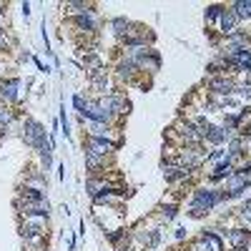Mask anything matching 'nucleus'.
<instances>
[{
	"mask_svg": "<svg viewBox=\"0 0 251 251\" xmlns=\"http://www.w3.org/2000/svg\"><path fill=\"white\" fill-rule=\"evenodd\" d=\"M251 188V178H249V174H231L226 181H224V191H226V196H228V201L231 199H239V196H244L246 191Z\"/></svg>",
	"mask_w": 251,
	"mask_h": 251,
	"instance_id": "9",
	"label": "nucleus"
},
{
	"mask_svg": "<svg viewBox=\"0 0 251 251\" xmlns=\"http://www.w3.org/2000/svg\"><path fill=\"white\" fill-rule=\"evenodd\" d=\"M219 234H221L224 244L231 246V251H246L251 246V231L249 228L236 226V228H226V231H219Z\"/></svg>",
	"mask_w": 251,
	"mask_h": 251,
	"instance_id": "6",
	"label": "nucleus"
},
{
	"mask_svg": "<svg viewBox=\"0 0 251 251\" xmlns=\"http://www.w3.org/2000/svg\"><path fill=\"white\" fill-rule=\"evenodd\" d=\"M226 158V151H224V146L221 149H211V153L206 156V163H221Z\"/></svg>",
	"mask_w": 251,
	"mask_h": 251,
	"instance_id": "28",
	"label": "nucleus"
},
{
	"mask_svg": "<svg viewBox=\"0 0 251 251\" xmlns=\"http://www.w3.org/2000/svg\"><path fill=\"white\" fill-rule=\"evenodd\" d=\"M106 239H108L118 251H123L126 246H128V241H131V234L126 231V228H121V226H118V228H111V231H106Z\"/></svg>",
	"mask_w": 251,
	"mask_h": 251,
	"instance_id": "17",
	"label": "nucleus"
},
{
	"mask_svg": "<svg viewBox=\"0 0 251 251\" xmlns=\"http://www.w3.org/2000/svg\"><path fill=\"white\" fill-rule=\"evenodd\" d=\"M178 216V206L176 203H161L158 208H156V221L161 224V226H166V224H171L174 219Z\"/></svg>",
	"mask_w": 251,
	"mask_h": 251,
	"instance_id": "16",
	"label": "nucleus"
},
{
	"mask_svg": "<svg viewBox=\"0 0 251 251\" xmlns=\"http://www.w3.org/2000/svg\"><path fill=\"white\" fill-rule=\"evenodd\" d=\"M231 138H234V133H231V131H226L224 126H214V123H211L208 133L203 136V146L208 143L211 149H221V146H224L226 141H231Z\"/></svg>",
	"mask_w": 251,
	"mask_h": 251,
	"instance_id": "14",
	"label": "nucleus"
},
{
	"mask_svg": "<svg viewBox=\"0 0 251 251\" xmlns=\"http://www.w3.org/2000/svg\"><path fill=\"white\" fill-rule=\"evenodd\" d=\"M234 88H236V80H234L231 75H216V78H208V93H211V96L228 98V96H234Z\"/></svg>",
	"mask_w": 251,
	"mask_h": 251,
	"instance_id": "13",
	"label": "nucleus"
},
{
	"mask_svg": "<svg viewBox=\"0 0 251 251\" xmlns=\"http://www.w3.org/2000/svg\"><path fill=\"white\" fill-rule=\"evenodd\" d=\"M236 30H241L239 18L234 15V10L228 8V5H224V10H221V18H219V23H216L214 33H219L221 38H228V35H234Z\"/></svg>",
	"mask_w": 251,
	"mask_h": 251,
	"instance_id": "11",
	"label": "nucleus"
},
{
	"mask_svg": "<svg viewBox=\"0 0 251 251\" xmlns=\"http://www.w3.org/2000/svg\"><path fill=\"white\" fill-rule=\"evenodd\" d=\"M83 151L96 153L100 158H111L118 149H116V143H111L106 138H91V136H86V141H83Z\"/></svg>",
	"mask_w": 251,
	"mask_h": 251,
	"instance_id": "12",
	"label": "nucleus"
},
{
	"mask_svg": "<svg viewBox=\"0 0 251 251\" xmlns=\"http://www.w3.org/2000/svg\"><path fill=\"white\" fill-rule=\"evenodd\" d=\"M60 128H63V133H71V126H68V116H66V108H63V113H60Z\"/></svg>",
	"mask_w": 251,
	"mask_h": 251,
	"instance_id": "30",
	"label": "nucleus"
},
{
	"mask_svg": "<svg viewBox=\"0 0 251 251\" xmlns=\"http://www.w3.org/2000/svg\"><path fill=\"white\" fill-rule=\"evenodd\" d=\"M174 236H176V241H183V239H186V226H178Z\"/></svg>",
	"mask_w": 251,
	"mask_h": 251,
	"instance_id": "31",
	"label": "nucleus"
},
{
	"mask_svg": "<svg viewBox=\"0 0 251 251\" xmlns=\"http://www.w3.org/2000/svg\"><path fill=\"white\" fill-rule=\"evenodd\" d=\"M224 201H228L226 191L224 188H211V186H199L194 188V196L191 201H188V216H194V219H201L206 216L208 211H214L216 206H221Z\"/></svg>",
	"mask_w": 251,
	"mask_h": 251,
	"instance_id": "1",
	"label": "nucleus"
},
{
	"mask_svg": "<svg viewBox=\"0 0 251 251\" xmlns=\"http://www.w3.org/2000/svg\"><path fill=\"white\" fill-rule=\"evenodd\" d=\"M141 71H143V73H151V75L158 73V71H161V53H158V50H151V55L141 63Z\"/></svg>",
	"mask_w": 251,
	"mask_h": 251,
	"instance_id": "22",
	"label": "nucleus"
},
{
	"mask_svg": "<svg viewBox=\"0 0 251 251\" xmlns=\"http://www.w3.org/2000/svg\"><path fill=\"white\" fill-rule=\"evenodd\" d=\"M103 106H106L118 121L123 118V116H128L131 113V100L126 98V93H121V91H116V93H111V96H103V98H98Z\"/></svg>",
	"mask_w": 251,
	"mask_h": 251,
	"instance_id": "8",
	"label": "nucleus"
},
{
	"mask_svg": "<svg viewBox=\"0 0 251 251\" xmlns=\"http://www.w3.org/2000/svg\"><path fill=\"white\" fill-rule=\"evenodd\" d=\"M18 231L23 239H33V236H46L48 234V219L46 216H20Z\"/></svg>",
	"mask_w": 251,
	"mask_h": 251,
	"instance_id": "4",
	"label": "nucleus"
},
{
	"mask_svg": "<svg viewBox=\"0 0 251 251\" xmlns=\"http://www.w3.org/2000/svg\"><path fill=\"white\" fill-rule=\"evenodd\" d=\"M0 33H3V23H0Z\"/></svg>",
	"mask_w": 251,
	"mask_h": 251,
	"instance_id": "33",
	"label": "nucleus"
},
{
	"mask_svg": "<svg viewBox=\"0 0 251 251\" xmlns=\"http://www.w3.org/2000/svg\"><path fill=\"white\" fill-rule=\"evenodd\" d=\"M234 96H236V98H244V100H251V80H241V83H236Z\"/></svg>",
	"mask_w": 251,
	"mask_h": 251,
	"instance_id": "25",
	"label": "nucleus"
},
{
	"mask_svg": "<svg viewBox=\"0 0 251 251\" xmlns=\"http://www.w3.org/2000/svg\"><path fill=\"white\" fill-rule=\"evenodd\" d=\"M23 141H25L28 149L38 151L40 146H46V143H48L46 128H43V126H40L35 118H25V121H23Z\"/></svg>",
	"mask_w": 251,
	"mask_h": 251,
	"instance_id": "3",
	"label": "nucleus"
},
{
	"mask_svg": "<svg viewBox=\"0 0 251 251\" xmlns=\"http://www.w3.org/2000/svg\"><path fill=\"white\" fill-rule=\"evenodd\" d=\"M25 186L46 191V171L43 169H28L25 171Z\"/></svg>",
	"mask_w": 251,
	"mask_h": 251,
	"instance_id": "19",
	"label": "nucleus"
},
{
	"mask_svg": "<svg viewBox=\"0 0 251 251\" xmlns=\"http://www.w3.org/2000/svg\"><path fill=\"white\" fill-rule=\"evenodd\" d=\"M20 13H23V18L28 20V18H30V3H23V5H20Z\"/></svg>",
	"mask_w": 251,
	"mask_h": 251,
	"instance_id": "32",
	"label": "nucleus"
},
{
	"mask_svg": "<svg viewBox=\"0 0 251 251\" xmlns=\"http://www.w3.org/2000/svg\"><path fill=\"white\" fill-rule=\"evenodd\" d=\"M228 8L234 10L239 23H251V0H236V3H231Z\"/></svg>",
	"mask_w": 251,
	"mask_h": 251,
	"instance_id": "20",
	"label": "nucleus"
},
{
	"mask_svg": "<svg viewBox=\"0 0 251 251\" xmlns=\"http://www.w3.org/2000/svg\"><path fill=\"white\" fill-rule=\"evenodd\" d=\"M23 80L20 78H5L3 83H0V103H5V106H10V103H20V98H23Z\"/></svg>",
	"mask_w": 251,
	"mask_h": 251,
	"instance_id": "10",
	"label": "nucleus"
},
{
	"mask_svg": "<svg viewBox=\"0 0 251 251\" xmlns=\"http://www.w3.org/2000/svg\"><path fill=\"white\" fill-rule=\"evenodd\" d=\"M43 244H46V236H33V239H25V246H28L30 251H46V249H43Z\"/></svg>",
	"mask_w": 251,
	"mask_h": 251,
	"instance_id": "27",
	"label": "nucleus"
},
{
	"mask_svg": "<svg viewBox=\"0 0 251 251\" xmlns=\"http://www.w3.org/2000/svg\"><path fill=\"white\" fill-rule=\"evenodd\" d=\"M13 118H15V113L5 106V103H0V126H3V128H8V126L13 123Z\"/></svg>",
	"mask_w": 251,
	"mask_h": 251,
	"instance_id": "26",
	"label": "nucleus"
},
{
	"mask_svg": "<svg viewBox=\"0 0 251 251\" xmlns=\"http://www.w3.org/2000/svg\"><path fill=\"white\" fill-rule=\"evenodd\" d=\"M221 10H224V5H219V3H214V5H206L203 23H206V28H208V30H214V28H216L219 18H221Z\"/></svg>",
	"mask_w": 251,
	"mask_h": 251,
	"instance_id": "21",
	"label": "nucleus"
},
{
	"mask_svg": "<svg viewBox=\"0 0 251 251\" xmlns=\"http://www.w3.org/2000/svg\"><path fill=\"white\" fill-rule=\"evenodd\" d=\"M10 43H13V40H10V35L3 30V33H0V50H8V48H10Z\"/></svg>",
	"mask_w": 251,
	"mask_h": 251,
	"instance_id": "29",
	"label": "nucleus"
},
{
	"mask_svg": "<svg viewBox=\"0 0 251 251\" xmlns=\"http://www.w3.org/2000/svg\"><path fill=\"white\" fill-rule=\"evenodd\" d=\"M236 219L244 224V226H251V194L244 199V203L236 208Z\"/></svg>",
	"mask_w": 251,
	"mask_h": 251,
	"instance_id": "23",
	"label": "nucleus"
},
{
	"mask_svg": "<svg viewBox=\"0 0 251 251\" xmlns=\"http://www.w3.org/2000/svg\"><path fill=\"white\" fill-rule=\"evenodd\" d=\"M71 23L75 25V30H78V33H86V35H93V33L98 30V25H100V15H98L96 5H88V8L83 10L80 15L71 18Z\"/></svg>",
	"mask_w": 251,
	"mask_h": 251,
	"instance_id": "5",
	"label": "nucleus"
},
{
	"mask_svg": "<svg viewBox=\"0 0 251 251\" xmlns=\"http://www.w3.org/2000/svg\"><path fill=\"white\" fill-rule=\"evenodd\" d=\"M73 108L78 111V123L88 118V98H83L80 93L73 96Z\"/></svg>",
	"mask_w": 251,
	"mask_h": 251,
	"instance_id": "24",
	"label": "nucleus"
},
{
	"mask_svg": "<svg viewBox=\"0 0 251 251\" xmlns=\"http://www.w3.org/2000/svg\"><path fill=\"white\" fill-rule=\"evenodd\" d=\"M143 71H141V66L136 60H131V58H121L118 63H116V68H113V78L118 80V83H136V78L141 75Z\"/></svg>",
	"mask_w": 251,
	"mask_h": 251,
	"instance_id": "7",
	"label": "nucleus"
},
{
	"mask_svg": "<svg viewBox=\"0 0 251 251\" xmlns=\"http://www.w3.org/2000/svg\"><path fill=\"white\" fill-rule=\"evenodd\" d=\"M131 239L143 246V249H158L161 239H163V226L156 221V219H149V221H141L136 226V231H131Z\"/></svg>",
	"mask_w": 251,
	"mask_h": 251,
	"instance_id": "2",
	"label": "nucleus"
},
{
	"mask_svg": "<svg viewBox=\"0 0 251 251\" xmlns=\"http://www.w3.org/2000/svg\"><path fill=\"white\" fill-rule=\"evenodd\" d=\"M131 28H133V23L128 18H123V15H118V18H111V30H113V35L118 38V40H123L126 35L131 33Z\"/></svg>",
	"mask_w": 251,
	"mask_h": 251,
	"instance_id": "18",
	"label": "nucleus"
},
{
	"mask_svg": "<svg viewBox=\"0 0 251 251\" xmlns=\"http://www.w3.org/2000/svg\"><path fill=\"white\" fill-rule=\"evenodd\" d=\"M249 46H251V33L249 30H236L234 35L221 38L224 50H241V48H249Z\"/></svg>",
	"mask_w": 251,
	"mask_h": 251,
	"instance_id": "15",
	"label": "nucleus"
}]
</instances>
